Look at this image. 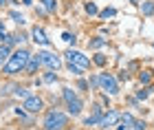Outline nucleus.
Segmentation results:
<instances>
[{"mask_svg":"<svg viewBox=\"0 0 154 130\" xmlns=\"http://www.w3.org/2000/svg\"><path fill=\"white\" fill-rule=\"evenodd\" d=\"M29 57H31V51L24 49V46H18V49L11 53L9 62L2 66V75L5 77H16V75L24 73V66L29 62Z\"/></svg>","mask_w":154,"mask_h":130,"instance_id":"f257e3e1","label":"nucleus"},{"mask_svg":"<svg viewBox=\"0 0 154 130\" xmlns=\"http://www.w3.org/2000/svg\"><path fill=\"white\" fill-rule=\"evenodd\" d=\"M68 121H71V115L60 110V108H48L44 113V119H42V130H66Z\"/></svg>","mask_w":154,"mask_h":130,"instance_id":"f03ea898","label":"nucleus"},{"mask_svg":"<svg viewBox=\"0 0 154 130\" xmlns=\"http://www.w3.org/2000/svg\"><path fill=\"white\" fill-rule=\"evenodd\" d=\"M99 91L110 95V97H112V95H119V79H117V75L108 73V71H101L99 73Z\"/></svg>","mask_w":154,"mask_h":130,"instance_id":"7ed1b4c3","label":"nucleus"},{"mask_svg":"<svg viewBox=\"0 0 154 130\" xmlns=\"http://www.w3.org/2000/svg\"><path fill=\"white\" fill-rule=\"evenodd\" d=\"M64 60H66V64H75V66L84 68V71H88L90 64H93V60H90L88 55H84L82 51H77V49H68L64 53Z\"/></svg>","mask_w":154,"mask_h":130,"instance_id":"20e7f679","label":"nucleus"},{"mask_svg":"<svg viewBox=\"0 0 154 130\" xmlns=\"http://www.w3.org/2000/svg\"><path fill=\"white\" fill-rule=\"evenodd\" d=\"M38 55L42 60V66L46 68V71H57V68L62 66V57L57 55L55 51H38Z\"/></svg>","mask_w":154,"mask_h":130,"instance_id":"39448f33","label":"nucleus"},{"mask_svg":"<svg viewBox=\"0 0 154 130\" xmlns=\"http://www.w3.org/2000/svg\"><path fill=\"white\" fill-rule=\"evenodd\" d=\"M121 115L123 113H119L117 108H108L106 115H103V119H101V124L97 126V128L108 130V128H112V126H119V124H121Z\"/></svg>","mask_w":154,"mask_h":130,"instance_id":"423d86ee","label":"nucleus"},{"mask_svg":"<svg viewBox=\"0 0 154 130\" xmlns=\"http://www.w3.org/2000/svg\"><path fill=\"white\" fill-rule=\"evenodd\" d=\"M22 108H24L29 115H38V113L44 110V99H42L40 95H31V97H26V99L22 101Z\"/></svg>","mask_w":154,"mask_h":130,"instance_id":"0eeeda50","label":"nucleus"},{"mask_svg":"<svg viewBox=\"0 0 154 130\" xmlns=\"http://www.w3.org/2000/svg\"><path fill=\"white\" fill-rule=\"evenodd\" d=\"M103 115H106V110H103V106L101 104H93V110H90V115L86 119H84V126H99L101 124V119H103Z\"/></svg>","mask_w":154,"mask_h":130,"instance_id":"6e6552de","label":"nucleus"},{"mask_svg":"<svg viewBox=\"0 0 154 130\" xmlns=\"http://www.w3.org/2000/svg\"><path fill=\"white\" fill-rule=\"evenodd\" d=\"M40 68H42V60H40V55H38V53H35V55L31 53V57H29V62H26L22 75H26V77H33V75H35Z\"/></svg>","mask_w":154,"mask_h":130,"instance_id":"1a4fd4ad","label":"nucleus"},{"mask_svg":"<svg viewBox=\"0 0 154 130\" xmlns=\"http://www.w3.org/2000/svg\"><path fill=\"white\" fill-rule=\"evenodd\" d=\"M82 110H84V101L79 99V95L66 101V113L71 115V117H79V115H82Z\"/></svg>","mask_w":154,"mask_h":130,"instance_id":"9d476101","label":"nucleus"},{"mask_svg":"<svg viewBox=\"0 0 154 130\" xmlns=\"http://www.w3.org/2000/svg\"><path fill=\"white\" fill-rule=\"evenodd\" d=\"M31 40H33L38 46H44V49H48V46H51V40L46 38V33L42 31L40 26H33V29H31Z\"/></svg>","mask_w":154,"mask_h":130,"instance_id":"9b49d317","label":"nucleus"},{"mask_svg":"<svg viewBox=\"0 0 154 130\" xmlns=\"http://www.w3.org/2000/svg\"><path fill=\"white\" fill-rule=\"evenodd\" d=\"M106 44H108V38H103V36H95L88 40V49H101Z\"/></svg>","mask_w":154,"mask_h":130,"instance_id":"f8f14e48","label":"nucleus"},{"mask_svg":"<svg viewBox=\"0 0 154 130\" xmlns=\"http://www.w3.org/2000/svg\"><path fill=\"white\" fill-rule=\"evenodd\" d=\"M137 79H139V84H141V86H150L152 84V71H139Z\"/></svg>","mask_w":154,"mask_h":130,"instance_id":"ddd939ff","label":"nucleus"},{"mask_svg":"<svg viewBox=\"0 0 154 130\" xmlns=\"http://www.w3.org/2000/svg\"><path fill=\"white\" fill-rule=\"evenodd\" d=\"M11 53H13V49H9V46H2V44H0V68H2L7 62H9Z\"/></svg>","mask_w":154,"mask_h":130,"instance_id":"4468645a","label":"nucleus"},{"mask_svg":"<svg viewBox=\"0 0 154 130\" xmlns=\"http://www.w3.org/2000/svg\"><path fill=\"white\" fill-rule=\"evenodd\" d=\"M40 5L44 7L46 13H55L57 11V0H40Z\"/></svg>","mask_w":154,"mask_h":130,"instance_id":"2eb2a0df","label":"nucleus"},{"mask_svg":"<svg viewBox=\"0 0 154 130\" xmlns=\"http://www.w3.org/2000/svg\"><path fill=\"white\" fill-rule=\"evenodd\" d=\"M40 79H42V84H46V86L48 84H55V82H57V73H55V71H46Z\"/></svg>","mask_w":154,"mask_h":130,"instance_id":"dca6fc26","label":"nucleus"},{"mask_svg":"<svg viewBox=\"0 0 154 130\" xmlns=\"http://www.w3.org/2000/svg\"><path fill=\"white\" fill-rule=\"evenodd\" d=\"M93 64L99 66V68H103V66L108 64V55H103V53H95V55H93Z\"/></svg>","mask_w":154,"mask_h":130,"instance_id":"f3484780","label":"nucleus"},{"mask_svg":"<svg viewBox=\"0 0 154 130\" xmlns=\"http://www.w3.org/2000/svg\"><path fill=\"white\" fill-rule=\"evenodd\" d=\"M134 115H132V113H123L121 115V126H125V128H132V126H134Z\"/></svg>","mask_w":154,"mask_h":130,"instance_id":"a211bd4d","label":"nucleus"},{"mask_svg":"<svg viewBox=\"0 0 154 130\" xmlns=\"http://www.w3.org/2000/svg\"><path fill=\"white\" fill-rule=\"evenodd\" d=\"M141 13H143V16H152V13H154V2H152V0H145V2L141 5Z\"/></svg>","mask_w":154,"mask_h":130,"instance_id":"6ab92c4d","label":"nucleus"},{"mask_svg":"<svg viewBox=\"0 0 154 130\" xmlns=\"http://www.w3.org/2000/svg\"><path fill=\"white\" fill-rule=\"evenodd\" d=\"M9 16H11V20H13V22H16V24H20V26H22L24 22H26V20H24V16H22V13H18V11H9Z\"/></svg>","mask_w":154,"mask_h":130,"instance_id":"aec40b11","label":"nucleus"},{"mask_svg":"<svg viewBox=\"0 0 154 130\" xmlns=\"http://www.w3.org/2000/svg\"><path fill=\"white\" fill-rule=\"evenodd\" d=\"M115 13H117V11L112 9V7H106V9L99 11V18H101V20H108V18H115Z\"/></svg>","mask_w":154,"mask_h":130,"instance_id":"412c9836","label":"nucleus"},{"mask_svg":"<svg viewBox=\"0 0 154 130\" xmlns=\"http://www.w3.org/2000/svg\"><path fill=\"white\" fill-rule=\"evenodd\" d=\"M13 95H16V97H22V99H26V97H31L33 93H29V88H22V86H18L16 91H13Z\"/></svg>","mask_w":154,"mask_h":130,"instance_id":"4be33fe9","label":"nucleus"},{"mask_svg":"<svg viewBox=\"0 0 154 130\" xmlns=\"http://www.w3.org/2000/svg\"><path fill=\"white\" fill-rule=\"evenodd\" d=\"M150 97V86H141L137 91V99H148Z\"/></svg>","mask_w":154,"mask_h":130,"instance_id":"5701e85b","label":"nucleus"},{"mask_svg":"<svg viewBox=\"0 0 154 130\" xmlns=\"http://www.w3.org/2000/svg\"><path fill=\"white\" fill-rule=\"evenodd\" d=\"M84 9H86L88 16H99V9H97L95 2H86V7H84Z\"/></svg>","mask_w":154,"mask_h":130,"instance_id":"b1692460","label":"nucleus"},{"mask_svg":"<svg viewBox=\"0 0 154 130\" xmlns=\"http://www.w3.org/2000/svg\"><path fill=\"white\" fill-rule=\"evenodd\" d=\"M66 66H68V71H71V75H75V77H82V75L86 73V71H84V68L75 66V64H66Z\"/></svg>","mask_w":154,"mask_h":130,"instance_id":"393cba45","label":"nucleus"},{"mask_svg":"<svg viewBox=\"0 0 154 130\" xmlns=\"http://www.w3.org/2000/svg\"><path fill=\"white\" fill-rule=\"evenodd\" d=\"M88 84H90V88H93V91H99V75H90Z\"/></svg>","mask_w":154,"mask_h":130,"instance_id":"a878e982","label":"nucleus"},{"mask_svg":"<svg viewBox=\"0 0 154 130\" xmlns=\"http://www.w3.org/2000/svg\"><path fill=\"white\" fill-rule=\"evenodd\" d=\"M132 130H148V121L145 119H137L134 126H132Z\"/></svg>","mask_w":154,"mask_h":130,"instance_id":"bb28decb","label":"nucleus"},{"mask_svg":"<svg viewBox=\"0 0 154 130\" xmlns=\"http://www.w3.org/2000/svg\"><path fill=\"white\" fill-rule=\"evenodd\" d=\"M62 40H64V42H68V44H75V42H77V38L73 36V33H68V31L62 33Z\"/></svg>","mask_w":154,"mask_h":130,"instance_id":"cd10ccee","label":"nucleus"},{"mask_svg":"<svg viewBox=\"0 0 154 130\" xmlns=\"http://www.w3.org/2000/svg\"><path fill=\"white\" fill-rule=\"evenodd\" d=\"M77 91H84V93H86V91H90V84H88L86 79H79V82H77Z\"/></svg>","mask_w":154,"mask_h":130,"instance_id":"c85d7f7f","label":"nucleus"},{"mask_svg":"<svg viewBox=\"0 0 154 130\" xmlns=\"http://www.w3.org/2000/svg\"><path fill=\"white\" fill-rule=\"evenodd\" d=\"M117 79H119V82H128V79H130V73H128V68H123V71H119Z\"/></svg>","mask_w":154,"mask_h":130,"instance_id":"c756f323","label":"nucleus"},{"mask_svg":"<svg viewBox=\"0 0 154 130\" xmlns=\"http://www.w3.org/2000/svg\"><path fill=\"white\" fill-rule=\"evenodd\" d=\"M16 42H18V46H22L26 42V33H16Z\"/></svg>","mask_w":154,"mask_h":130,"instance_id":"7c9ffc66","label":"nucleus"},{"mask_svg":"<svg viewBox=\"0 0 154 130\" xmlns=\"http://www.w3.org/2000/svg\"><path fill=\"white\" fill-rule=\"evenodd\" d=\"M128 104L134 108V106H139V99H137V97H130V99H128Z\"/></svg>","mask_w":154,"mask_h":130,"instance_id":"2f4dec72","label":"nucleus"},{"mask_svg":"<svg viewBox=\"0 0 154 130\" xmlns=\"http://www.w3.org/2000/svg\"><path fill=\"white\" fill-rule=\"evenodd\" d=\"M22 5H24V7H31V5H33V0H22Z\"/></svg>","mask_w":154,"mask_h":130,"instance_id":"473e14b6","label":"nucleus"},{"mask_svg":"<svg viewBox=\"0 0 154 130\" xmlns=\"http://www.w3.org/2000/svg\"><path fill=\"white\" fill-rule=\"evenodd\" d=\"M0 33H5V22L0 20Z\"/></svg>","mask_w":154,"mask_h":130,"instance_id":"72a5a7b5","label":"nucleus"},{"mask_svg":"<svg viewBox=\"0 0 154 130\" xmlns=\"http://www.w3.org/2000/svg\"><path fill=\"white\" fill-rule=\"evenodd\" d=\"M2 5H7V0H0V7H2Z\"/></svg>","mask_w":154,"mask_h":130,"instance_id":"f704fd0d","label":"nucleus"},{"mask_svg":"<svg viewBox=\"0 0 154 130\" xmlns=\"http://www.w3.org/2000/svg\"><path fill=\"white\" fill-rule=\"evenodd\" d=\"M152 49H154V44H152Z\"/></svg>","mask_w":154,"mask_h":130,"instance_id":"c9c22d12","label":"nucleus"},{"mask_svg":"<svg viewBox=\"0 0 154 130\" xmlns=\"http://www.w3.org/2000/svg\"><path fill=\"white\" fill-rule=\"evenodd\" d=\"M152 128H154V124H152Z\"/></svg>","mask_w":154,"mask_h":130,"instance_id":"e433bc0d","label":"nucleus"}]
</instances>
